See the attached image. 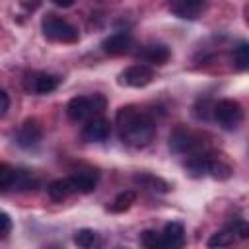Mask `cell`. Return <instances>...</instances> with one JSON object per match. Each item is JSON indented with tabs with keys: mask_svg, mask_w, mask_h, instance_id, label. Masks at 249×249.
I'll use <instances>...</instances> for the list:
<instances>
[{
	"mask_svg": "<svg viewBox=\"0 0 249 249\" xmlns=\"http://www.w3.org/2000/svg\"><path fill=\"white\" fill-rule=\"evenodd\" d=\"M115 124L121 142L130 148H144L156 136L154 117L136 105L121 107L115 115Z\"/></svg>",
	"mask_w": 249,
	"mask_h": 249,
	"instance_id": "6da1fadb",
	"label": "cell"
},
{
	"mask_svg": "<svg viewBox=\"0 0 249 249\" xmlns=\"http://www.w3.org/2000/svg\"><path fill=\"white\" fill-rule=\"evenodd\" d=\"M107 107V99L101 93L91 95H76L66 105V115L70 121H89L93 117H101Z\"/></svg>",
	"mask_w": 249,
	"mask_h": 249,
	"instance_id": "7a4b0ae2",
	"label": "cell"
},
{
	"mask_svg": "<svg viewBox=\"0 0 249 249\" xmlns=\"http://www.w3.org/2000/svg\"><path fill=\"white\" fill-rule=\"evenodd\" d=\"M169 148L181 156H191V154L206 150L202 136L196 134L195 130L187 128V126H175L173 128V132L169 136Z\"/></svg>",
	"mask_w": 249,
	"mask_h": 249,
	"instance_id": "3957f363",
	"label": "cell"
},
{
	"mask_svg": "<svg viewBox=\"0 0 249 249\" xmlns=\"http://www.w3.org/2000/svg\"><path fill=\"white\" fill-rule=\"evenodd\" d=\"M41 27H43V35L51 41H60V43L78 41V29L54 14H47L41 21Z\"/></svg>",
	"mask_w": 249,
	"mask_h": 249,
	"instance_id": "277c9868",
	"label": "cell"
},
{
	"mask_svg": "<svg viewBox=\"0 0 249 249\" xmlns=\"http://www.w3.org/2000/svg\"><path fill=\"white\" fill-rule=\"evenodd\" d=\"M212 115L226 130H235L243 121V109L235 99H220L212 107Z\"/></svg>",
	"mask_w": 249,
	"mask_h": 249,
	"instance_id": "5b68a950",
	"label": "cell"
},
{
	"mask_svg": "<svg viewBox=\"0 0 249 249\" xmlns=\"http://www.w3.org/2000/svg\"><path fill=\"white\" fill-rule=\"evenodd\" d=\"M152 78H154V70L148 64H132L121 74L119 82L130 88H144L152 82Z\"/></svg>",
	"mask_w": 249,
	"mask_h": 249,
	"instance_id": "8992f818",
	"label": "cell"
},
{
	"mask_svg": "<svg viewBox=\"0 0 249 249\" xmlns=\"http://www.w3.org/2000/svg\"><path fill=\"white\" fill-rule=\"evenodd\" d=\"M136 58L142 60L148 66H163L169 58H171V51L167 45L161 43H154V45H146L136 53Z\"/></svg>",
	"mask_w": 249,
	"mask_h": 249,
	"instance_id": "52a82bcc",
	"label": "cell"
},
{
	"mask_svg": "<svg viewBox=\"0 0 249 249\" xmlns=\"http://www.w3.org/2000/svg\"><path fill=\"white\" fill-rule=\"evenodd\" d=\"M60 84V78L54 76V74H47V72H37V74H31L27 76L25 80V88L33 93H39V95H45V93H51L58 88Z\"/></svg>",
	"mask_w": 249,
	"mask_h": 249,
	"instance_id": "ba28073f",
	"label": "cell"
},
{
	"mask_svg": "<svg viewBox=\"0 0 249 249\" xmlns=\"http://www.w3.org/2000/svg\"><path fill=\"white\" fill-rule=\"evenodd\" d=\"M109 134H111V123L103 117H93L86 121L82 128V138L86 142H103L105 138H109Z\"/></svg>",
	"mask_w": 249,
	"mask_h": 249,
	"instance_id": "9c48e42d",
	"label": "cell"
},
{
	"mask_svg": "<svg viewBox=\"0 0 249 249\" xmlns=\"http://www.w3.org/2000/svg\"><path fill=\"white\" fill-rule=\"evenodd\" d=\"M101 49H103V53H107L111 56L124 54L132 49V35L128 31H117V33L109 35L107 39H103Z\"/></svg>",
	"mask_w": 249,
	"mask_h": 249,
	"instance_id": "30bf717a",
	"label": "cell"
},
{
	"mask_svg": "<svg viewBox=\"0 0 249 249\" xmlns=\"http://www.w3.org/2000/svg\"><path fill=\"white\" fill-rule=\"evenodd\" d=\"M206 0H171L169 10L181 19H196L204 10Z\"/></svg>",
	"mask_w": 249,
	"mask_h": 249,
	"instance_id": "8fae6325",
	"label": "cell"
},
{
	"mask_svg": "<svg viewBox=\"0 0 249 249\" xmlns=\"http://www.w3.org/2000/svg\"><path fill=\"white\" fill-rule=\"evenodd\" d=\"M41 136H43V132H41L39 123L33 121V119H29V121H25V123L19 126V130L16 132V142H18V146H21V148H35V146L41 142Z\"/></svg>",
	"mask_w": 249,
	"mask_h": 249,
	"instance_id": "7c38bea8",
	"label": "cell"
},
{
	"mask_svg": "<svg viewBox=\"0 0 249 249\" xmlns=\"http://www.w3.org/2000/svg\"><path fill=\"white\" fill-rule=\"evenodd\" d=\"M74 187H76V193H91L95 191L97 183H99V171L93 169V167H84V169H78L70 175Z\"/></svg>",
	"mask_w": 249,
	"mask_h": 249,
	"instance_id": "4fadbf2b",
	"label": "cell"
},
{
	"mask_svg": "<svg viewBox=\"0 0 249 249\" xmlns=\"http://www.w3.org/2000/svg\"><path fill=\"white\" fill-rule=\"evenodd\" d=\"M160 235L163 249H177L185 243V228L179 222H167Z\"/></svg>",
	"mask_w": 249,
	"mask_h": 249,
	"instance_id": "5bb4252c",
	"label": "cell"
},
{
	"mask_svg": "<svg viewBox=\"0 0 249 249\" xmlns=\"http://www.w3.org/2000/svg\"><path fill=\"white\" fill-rule=\"evenodd\" d=\"M47 193H49V196L53 200H64V198H68L70 195L76 193V187H74V183H72L70 177H64V179L51 181L47 185Z\"/></svg>",
	"mask_w": 249,
	"mask_h": 249,
	"instance_id": "9a60e30c",
	"label": "cell"
},
{
	"mask_svg": "<svg viewBox=\"0 0 249 249\" xmlns=\"http://www.w3.org/2000/svg\"><path fill=\"white\" fill-rule=\"evenodd\" d=\"M206 173H210L214 179H230L231 173H233V167H231L228 161H224V160H220V158H216V156L212 154L210 160H208V169H206Z\"/></svg>",
	"mask_w": 249,
	"mask_h": 249,
	"instance_id": "2e32d148",
	"label": "cell"
},
{
	"mask_svg": "<svg viewBox=\"0 0 249 249\" xmlns=\"http://www.w3.org/2000/svg\"><path fill=\"white\" fill-rule=\"evenodd\" d=\"M134 183H138L142 187H148V189H154V191H160V193H167L169 191V185L163 179H160V177H156L152 173H138V175H134Z\"/></svg>",
	"mask_w": 249,
	"mask_h": 249,
	"instance_id": "e0dca14e",
	"label": "cell"
},
{
	"mask_svg": "<svg viewBox=\"0 0 249 249\" xmlns=\"http://www.w3.org/2000/svg\"><path fill=\"white\" fill-rule=\"evenodd\" d=\"M134 200H136V193L134 191H123V193H119L115 196V200L111 202L109 210L111 212H124V210H128L132 206Z\"/></svg>",
	"mask_w": 249,
	"mask_h": 249,
	"instance_id": "ac0fdd59",
	"label": "cell"
},
{
	"mask_svg": "<svg viewBox=\"0 0 249 249\" xmlns=\"http://www.w3.org/2000/svg\"><path fill=\"white\" fill-rule=\"evenodd\" d=\"M231 58H233V64H235L237 70H245L249 66V45H247V41H241L233 49Z\"/></svg>",
	"mask_w": 249,
	"mask_h": 249,
	"instance_id": "d6986e66",
	"label": "cell"
},
{
	"mask_svg": "<svg viewBox=\"0 0 249 249\" xmlns=\"http://www.w3.org/2000/svg\"><path fill=\"white\" fill-rule=\"evenodd\" d=\"M74 243H76L78 247H84V249L93 247V245L97 243V233H95L93 230H88V228L78 230V231L74 233Z\"/></svg>",
	"mask_w": 249,
	"mask_h": 249,
	"instance_id": "ffe728a7",
	"label": "cell"
},
{
	"mask_svg": "<svg viewBox=\"0 0 249 249\" xmlns=\"http://www.w3.org/2000/svg\"><path fill=\"white\" fill-rule=\"evenodd\" d=\"M14 177H16V169L10 167L8 163L0 161V189H8L14 185Z\"/></svg>",
	"mask_w": 249,
	"mask_h": 249,
	"instance_id": "44dd1931",
	"label": "cell"
},
{
	"mask_svg": "<svg viewBox=\"0 0 249 249\" xmlns=\"http://www.w3.org/2000/svg\"><path fill=\"white\" fill-rule=\"evenodd\" d=\"M142 245L144 247H150V249H163L161 247V235L154 230H146L142 233Z\"/></svg>",
	"mask_w": 249,
	"mask_h": 249,
	"instance_id": "7402d4cb",
	"label": "cell"
},
{
	"mask_svg": "<svg viewBox=\"0 0 249 249\" xmlns=\"http://www.w3.org/2000/svg\"><path fill=\"white\" fill-rule=\"evenodd\" d=\"M12 231V218L6 212H0V239Z\"/></svg>",
	"mask_w": 249,
	"mask_h": 249,
	"instance_id": "603a6c76",
	"label": "cell"
},
{
	"mask_svg": "<svg viewBox=\"0 0 249 249\" xmlns=\"http://www.w3.org/2000/svg\"><path fill=\"white\" fill-rule=\"evenodd\" d=\"M8 107H10V97L4 89H0V119L8 113Z\"/></svg>",
	"mask_w": 249,
	"mask_h": 249,
	"instance_id": "cb8c5ba5",
	"label": "cell"
},
{
	"mask_svg": "<svg viewBox=\"0 0 249 249\" xmlns=\"http://www.w3.org/2000/svg\"><path fill=\"white\" fill-rule=\"evenodd\" d=\"M56 6H60V8H70L72 4H74V0H53Z\"/></svg>",
	"mask_w": 249,
	"mask_h": 249,
	"instance_id": "d4e9b609",
	"label": "cell"
}]
</instances>
